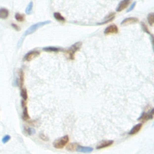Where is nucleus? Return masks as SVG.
Here are the masks:
<instances>
[{
  "label": "nucleus",
  "instance_id": "393cba45",
  "mask_svg": "<svg viewBox=\"0 0 154 154\" xmlns=\"http://www.w3.org/2000/svg\"><path fill=\"white\" fill-rule=\"evenodd\" d=\"M39 137H40V138H41V140H42L43 141H47L49 140V138H48V137H47L46 135H45L44 134H42V133L40 134Z\"/></svg>",
  "mask_w": 154,
  "mask_h": 154
},
{
  "label": "nucleus",
  "instance_id": "412c9836",
  "mask_svg": "<svg viewBox=\"0 0 154 154\" xmlns=\"http://www.w3.org/2000/svg\"><path fill=\"white\" fill-rule=\"evenodd\" d=\"M15 18L16 19V21L18 22H23L25 20V16L23 14H21L19 13H16L15 14Z\"/></svg>",
  "mask_w": 154,
  "mask_h": 154
},
{
  "label": "nucleus",
  "instance_id": "39448f33",
  "mask_svg": "<svg viewBox=\"0 0 154 154\" xmlns=\"http://www.w3.org/2000/svg\"><path fill=\"white\" fill-rule=\"evenodd\" d=\"M154 109H152V110L149 113H145L143 112L141 114V116L138 119V120H141L143 122L148 121V120L150 119H152L154 117Z\"/></svg>",
  "mask_w": 154,
  "mask_h": 154
},
{
  "label": "nucleus",
  "instance_id": "4be33fe9",
  "mask_svg": "<svg viewBox=\"0 0 154 154\" xmlns=\"http://www.w3.org/2000/svg\"><path fill=\"white\" fill-rule=\"evenodd\" d=\"M33 2L31 1V2L28 4L27 7H26L25 13H27V15H30V14L32 13V11H33Z\"/></svg>",
  "mask_w": 154,
  "mask_h": 154
},
{
  "label": "nucleus",
  "instance_id": "20e7f679",
  "mask_svg": "<svg viewBox=\"0 0 154 154\" xmlns=\"http://www.w3.org/2000/svg\"><path fill=\"white\" fill-rule=\"evenodd\" d=\"M41 52L39 51L37 49L31 50V51L28 52L25 56L23 57V60L25 62H31L32 60H33L37 57L40 55Z\"/></svg>",
  "mask_w": 154,
  "mask_h": 154
},
{
  "label": "nucleus",
  "instance_id": "f8f14e48",
  "mask_svg": "<svg viewBox=\"0 0 154 154\" xmlns=\"http://www.w3.org/2000/svg\"><path fill=\"white\" fill-rule=\"evenodd\" d=\"M43 51H46V52H60L61 51H63L60 48H57L55 46H47L43 48Z\"/></svg>",
  "mask_w": 154,
  "mask_h": 154
},
{
  "label": "nucleus",
  "instance_id": "423d86ee",
  "mask_svg": "<svg viewBox=\"0 0 154 154\" xmlns=\"http://www.w3.org/2000/svg\"><path fill=\"white\" fill-rule=\"evenodd\" d=\"M118 32H119V28H118L117 26L113 24L110 25L105 29L104 34L105 35L111 34H117Z\"/></svg>",
  "mask_w": 154,
  "mask_h": 154
},
{
  "label": "nucleus",
  "instance_id": "dca6fc26",
  "mask_svg": "<svg viewBox=\"0 0 154 154\" xmlns=\"http://www.w3.org/2000/svg\"><path fill=\"white\" fill-rule=\"evenodd\" d=\"M79 145L78 143H70L67 145V147H66V149L69 151H71V152H74L76 151L77 148L78 146Z\"/></svg>",
  "mask_w": 154,
  "mask_h": 154
},
{
  "label": "nucleus",
  "instance_id": "f3484780",
  "mask_svg": "<svg viewBox=\"0 0 154 154\" xmlns=\"http://www.w3.org/2000/svg\"><path fill=\"white\" fill-rule=\"evenodd\" d=\"M19 79L18 83L19 84V85H20L21 87H22L23 82H24V73H23V70H22V69H21V70H19Z\"/></svg>",
  "mask_w": 154,
  "mask_h": 154
},
{
  "label": "nucleus",
  "instance_id": "4468645a",
  "mask_svg": "<svg viewBox=\"0 0 154 154\" xmlns=\"http://www.w3.org/2000/svg\"><path fill=\"white\" fill-rule=\"evenodd\" d=\"M115 18V13H111V14H110L108 16H107L106 19L105 21H104L103 22L100 23H98L97 25H104L106 24V23H109L110 22L112 21Z\"/></svg>",
  "mask_w": 154,
  "mask_h": 154
},
{
  "label": "nucleus",
  "instance_id": "5701e85b",
  "mask_svg": "<svg viewBox=\"0 0 154 154\" xmlns=\"http://www.w3.org/2000/svg\"><path fill=\"white\" fill-rule=\"evenodd\" d=\"M141 28H142L144 32H145V33H148V34H151V32H150L149 30L148 29V26L146 25V24L145 22H141Z\"/></svg>",
  "mask_w": 154,
  "mask_h": 154
},
{
  "label": "nucleus",
  "instance_id": "ddd939ff",
  "mask_svg": "<svg viewBox=\"0 0 154 154\" xmlns=\"http://www.w3.org/2000/svg\"><path fill=\"white\" fill-rule=\"evenodd\" d=\"M9 12L7 9L5 8L0 9V19H5L9 17Z\"/></svg>",
  "mask_w": 154,
  "mask_h": 154
},
{
  "label": "nucleus",
  "instance_id": "a878e982",
  "mask_svg": "<svg viewBox=\"0 0 154 154\" xmlns=\"http://www.w3.org/2000/svg\"><path fill=\"white\" fill-rule=\"evenodd\" d=\"M27 132L28 134L29 135H32L33 134H35L36 133L35 130H34V129H33V128H28L27 129Z\"/></svg>",
  "mask_w": 154,
  "mask_h": 154
},
{
  "label": "nucleus",
  "instance_id": "f03ea898",
  "mask_svg": "<svg viewBox=\"0 0 154 154\" xmlns=\"http://www.w3.org/2000/svg\"><path fill=\"white\" fill-rule=\"evenodd\" d=\"M82 46V43L81 42H78L75 43L73 45H72L70 48H68L67 49L65 50L64 52H65V54H66V57H67V59L69 60H74L75 59V52L77 51H79L81 48Z\"/></svg>",
  "mask_w": 154,
  "mask_h": 154
},
{
  "label": "nucleus",
  "instance_id": "1a4fd4ad",
  "mask_svg": "<svg viewBox=\"0 0 154 154\" xmlns=\"http://www.w3.org/2000/svg\"><path fill=\"white\" fill-rule=\"evenodd\" d=\"M139 20L137 18L135 17H130L127 18L122 21L121 25H129V24H132V23H135L138 22Z\"/></svg>",
  "mask_w": 154,
  "mask_h": 154
},
{
  "label": "nucleus",
  "instance_id": "0eeeda50",
  "mask_svg": "<svg viewBox=\"0 0 154 154\" xmlns=\"http://www.w3.org/2000/svg\"><path fill=\"white\" fill-rule=\"evenodd\" d=\"M131 2V0H122L120 1V3L118 5L117 7L116 8V11L117 12H120L125 9L128 6L129 4Z\"/></svg>",
  "mask_w": 154,
  "mask_h": 154
},
{
  "label": "nucleus",
  "instance_id": "aec40b11",
  "mask_svg": "<svg viewBox=\"0 0 154 154\" xmlns=\"http://www.w3.org/2000/svg\"><path fill=\"white\" fill-rule=\"evenodd\" d=\"M21 96L22 98L23 101H26L28 99V93L27 90L25 88H22L21 91Z\"/></svg>",
  "mask_w": 154,
  "mask_h": 154
},
{
  "label": "nucleus",
  "instance_id": "bb28decb",
  "mask_svg": "<svg viewBox=\"0 0 154 154\" xmlns=\"http://www.w3.org/2000/svg\"><path fill=\"white\" fill-rule=\"evenodd\" d=\"M135 5H136V1H135V2H133V3L131 5V6H130V7L129 8V9L128 10H127V12H128H128H131V11L132 10L134 9V8L135 7Z\"/></svg>",
  "mask_w": 154,
  "mask_h": 154
},
{
  "label": "nucleus",
  "instance_id": "9b49d317",
  "mask_svg": "<svg viewBox=\"0 0 154 154\" xmlns=\"http://www.w3.org/2000/svg\"><path fill=\"white\" fill-rule=\"evenodd\" d=\"M114 143L113 140H105L103 141L101 143H100L98 146L96 147L97 149H104V148H108V147L110 146Z\"/></svg>",
  "mask_w": 154,
  "mask_h": 154
},
{
  "label": "nucleus",
  "instance_id": "b1692460",
  "mask_svg": "<svg viewBox=\"0 0 154 154\" xmlns=\"http://www.w3.org/2000/svg\"><path fill=\"white\" fill-rule=\"evenodd\" d=\"M10 138H11V137L9 135H5L4 137L2 138V142L4 144L7 143L8 141H9L10 140Z\"/></svg>",
  "mask_w": 154,
  "mask_h": 154
},
{
  "label": "nucleus",
  "instance_id": "7ed1b4c3",
  "mask_svg": "<svg viewBox=\"0 0 154 154\" xmlns=\"http://www.w3.org/2000/svg\"><path fill=\"white\" fill-rule=\"evenodd\" d=\"M69 137L67 135H66L55 140L54 142L53 143V146L55 149H63V148H65V146L67 145V144L69 143Z\"/></svg>",
  "mask_w": 154,
  "mask_h": 154
},
{
  "label": "nucleus",
  "instance_id": "2eb2a0df",
  "mask_svg": "<svg viewBox=\"0 0 154 154\" xmlns=\"http://www.w3.org/2000/svg\"><path fill=\"white\" fill-rule=\"evenodd\" d=\"M23 113H22V118L24 121H27V120H30V117L29 116L28 112V109L27 106H25V107L23 108Z\"/></svg>",
  "mask_w": 154,
  "mask_h": 154
},
{
  "label": "nucleus",
  "instance_id": "6ab92c4d",
  "mask_svg": "<svg viewBox=\"0 0 154 154\" xmlns=\"http://www.w3.org/2000/svg\"><path fill=\"white\" fill-rule=\"evenodd\" d=\"M147 19H148V21L150 24V25L151 26L153 25L154 23V13H150L148 14Z\"/></svg>",
  "mask_w": 154,
  "mask_h": 154
},
{
  "label": "nucleus",
  "instance_id": "f257e3e1",
  "mask_svg": "<svg viewBox=\"0 0 154 154\" xmlns=\"http://www.w3.org/2000/svg\"><path fill=\"white\" fill-rule=\"evenodd\" d=\"M51 22V21H45L39 22H37L36 23H35V24H33V25L31 26V27H29L28 28L27 30L25 31V33H23V35L22 37H21V39L19 40L18 44V47H20L22 44L23 41V39H24L25 37H26L28 35H30V34H33V33H34V32L36 31L39 28L43 27V26L45 25L49 24V23H50Z\"/></svg>",
  "mask_w": 154,
  "mask_h": 154
},
{
  "label": "nucleus",
  "instance_id": "a211bd4d",
  "mask_svg": "<svg viewBox=\"0 0 154 154\" xmlns=\"http://www.w3.org/2000/svg\"><path fill=\"white\" fill-rule=\"evenodd\" d=\"M53 15H54V18L56 19L57 21H58L65 22V21H66V19H65V18H64L63 16L62 15V14L60 13L59 12H55Z\"/></svg>",
  "mask_w": 154,
  "mask_h": 154
},
{
  "label": "nucleus",
  "instance_id": "9d476101",
  "mask_svg": "<svg viewBox=\"0 0 154 154\" xmlns=\"http://www.w3.org/2000/svg\"><path fill=\"white\" fill-rule=\"evenodd\" d=\"M143 127V124L141 123H138L136 125L134 126L130 130V131L129 132L128 134L129 135H135V134H137L141 130V128Z\"/></svg>",
  "mask_w": 154,
  "mask_h": 154
},
{
  "label": "nucleus",
  "instance_id": "6e6552de",
  "mask_svg": "<svg viewBox=\"0 0 154 154\" xmlns=\"http://www.w3.org/2000/svg\"><path fill=\"white\" fill-rule=\"evenodd\" d=\"M93 151V148H91L89 146H83L79 145L77 146L76 151L81 153H85V154H89L91 153Z\"/></svg>",
  "mask_w": 154,
  "mask_h": 154
},
{
  "label": "nucleus",
  "instance_id": "cd10ccee",
  "mask_svg": "<svg viewBox=\"0 0 154 154\" xmlns=\"http://www.w3.org/2000/svg\"><path fill=\"white\" fill-rule=\"evenodd\" d=\"M12 27H13L15 30H16V31H20V30H21L20 27H19V26L18 25L15 24V23H12Z\"/></svg>",
  "mask_w": 154,
  "mask_h": 154
}]
</instances>
